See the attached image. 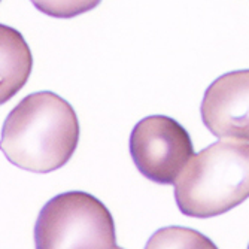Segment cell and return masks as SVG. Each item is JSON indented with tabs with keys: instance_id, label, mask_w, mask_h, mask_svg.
<instances>
[{
	"instance_id": "obj_1",
	"label": "cell",
	"mask_w": 249,
	"mask_h": 249,
	"mask_svg": "<svg viewBox=\"0 0 249 249\" xmlns=\"http://www.w3.org/2000/svg\"><path fill=\"white\" fill-rule=\"evenodd\" d=\"M79 123L75 109L53 91L22 99L5 120L2 151L19 169L50 173L63 167L76 151Z\"/></svg>"
},
{
	"instance_id": "obj_2",
	"label": "cell",
	"mask_w": 249,
	"mask_h": 249,
	"mask_svg": "<svg viewBox=\"0 0 249 249\" xmlns=\"http://www.w3.org/2000/svg\"><path fill=\"white\" fill-rule=\"evenodd\" d=\"M184 215L211 218L249 198V143L224 139L193 155L175 182Z\"/></svg>"
},
{
	"instance_id": "obj_3",
	"label": "cell",
	"mask_w": 249,
	"mask_h": 249,
	"mask_svg": "<svg viewBox=\"0 0 249 249\" xmlns=\"http://www.w3.org/2000/svg\"><path fill=\"white\" fill-rule=\"evenodd\" d=\"M36 248L115 249V225L110 212L91 194L71 191L51 198L35 227Z\"/></svg>"
},
{
	"instance_id": "obj_4",
	"label": "cell",
	"mask_w": 249,
	"mask_h": 249,
	"mask_svg": "<svg viewBox=\"0 0 249 249\" xmlns=\"http://www.w3.org/2000/svg\"><path fill=\"white\" fill-rule=\"evenodd\" d=\"M130 152L139 172L157 184H175L194 155L188 131L166 115H151L136 124Z\"/></svg>"
},
{
	"instance_id": "obj_5",
	"label": "cell",
	"mask_w": 249,
	"mask_h": 249,
	"mask_svg": "<svg viewBox=\"0 0 249 249\" xmlns=\"http://www.w3.org/2000/svg\"><path fill=\"white\" fill-rule=\"evenodd\" d=\"M201 118L218 138L249 142V69L225 73L209 85Z\"/></svg>"
},
{
	"instance_id": "obj_6",
	"label": "cell",
	"mask_w": 249,
	"mask_h": 249,
	"mask_svg": "<svg viewBox=\"0 0 249 249\" xmlns=\"http://www.w3.org/2000/svg\"><path fill=\"white\" fill-rule=\"evenodd\" d=\"M2 37V85L0 103H6L27 82L32 72V54L22 36L8 27H0Z\"/></svg>"
},
{
	"instance_id": "obj_7",
	"label": "cell",
	"mask_w": 249,
	"mask_h": 249,
	"mask_svg": "<svg viewBox=\"0 0 249 249\" xmlns=\"http://www.w3.org/2000/svg\"><path fill=\"white\" fill-rule=\"evenodd\" d=\"M146 248H211L215 245L198 231L180 227L158 230L146 243Z\"/></svg>"
},
{
	"instance_id": "obj_8",
	"label": "cell",
	"mask_w": 249,
	"mask_h": 249,
	"mask_svg": "<svg viewBox=\"0 0 249 249\" xmlns=\"http://www.w3.org/2000/svg\"><path fill=\"white\" fill-rule=\"evenodd\" d=\"M45 15L54 18H73L100 5L102 0H30Z\"/></svg>"
}]
</instances>
